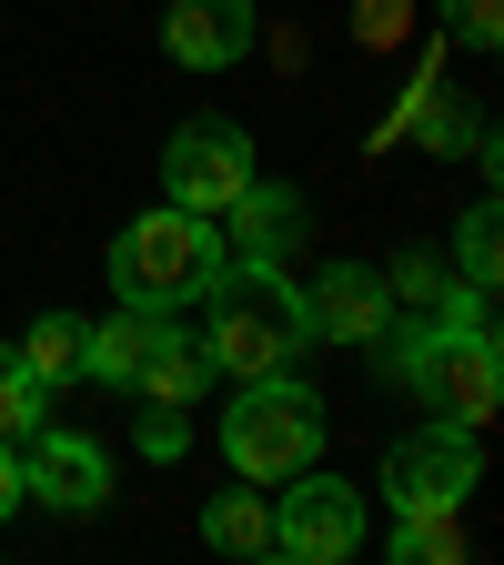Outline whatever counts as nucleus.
Segmentation results:
<instances>
[{
	"instance_id": "nucleus-1",
	"label": "nucleus",
	"mask_w": 504,
	"mask_h": 565,
	"mask_svg": "<svg viewBox=\"0 0 504 565\" xmlns=\"http://www.w3.org/2000/svg\"><path fill=\"white\" fill-rule=\"evenodd\" d=\"M202 303H212L202 353H212V374H233V384H253V374H293V353L313 343L293 273L262 263V253H233L223 273H212V294H202Z\"/></svg>"
},
{
	"instance_id": "nucleus-2",
	"label": "nucleus",
	"mask_w": 504,
	"mask_h": 565,
	"mask_svg": "<svg viewBox=\"0 0 504 565\" xmlns=\"http://www.w3.org/2000/svg\"><path fill=\"white\" fill-rule=\"evenodd\" d=\"M223 263H233L223 223L162 202V212H141V223H121V243H111V294H131V303H202Z\"/></svg>"
},
{
	"instance_id": "nucleus-3",
	"label": "nucleus",
	"mask_w": 504,
	"mask_h": 565,
	"mask_svg": "<svg viewBox=\"0 0 504 565\" xmlns=\"http://www.w3.org/2000/svg\"><path fill=\"white\" fill-rule=\"evenodd\" d=\"M223 455L243 484H282V475H303L323 455V394L293 384V374H253L223 414Z\"/></svg>"
},
{
	"instance_id": "nucleus-4",
	"label": "nucleus",
	"mask_w": 504,
	"mask_h": 565,
	"mask_svg": "<svg viewBox=\"0 0 504 565\" xmlns=\"http://www.w3.org/2000/svg\"><path fill=\"white\" fill-rule=\"evenodd\" d=\"M394 333H414V343H404V384L435 404V424L484 435V424H494V394H504L494 323H394Z\"/></svg>"
},
{
	"instance_id": "nucleus-5",
	"label": "nucleus",
	"mask_w": 504,
	"mask_h": 565,
	"mask_svg": "<svg viewBox=\"0 0 504 565\" xmlns=\"http://www.w3.org/2000/svg\"><path fill=\"white\" fill-rule=\"evenodd\" d=\"M353 545H364V484L343 475H282V505H272V555L293 565H343Z\"/></svg>"
},
{
	"instance_id": "nucleus-6",
	"label": "nucleus",
	"mask_w": 504,
	"mask_h": 565,
	"mask_svg": "<svg viewBox=\"0 0 504 565\" xmlns=\"http://www.w3.org/2000/svg\"><path fill=\"white\" fill-rule=\"evenodd\" d=\"M162 182H172V202L182 212H223L243 202V182H253V141H243V121H223V111H202V121H182L172 141H162Z\"/></svg>"
},
{
	"instance_id": "nucleus-7",
	"label": "nucleus",
	"mask_w": 504,
	"mask_h": 565,
	"mask_svg": "<svg viewBox=\"0 0 504 565\" xmlns=\"http://www.w3.org/2000/svg\"><path fill=\"white\" fill-rule=\"evenodd\" d=\"M474 475H484V455H474V435H464V424H423V435H404V445L384 455V505H394V515L464 505V494H474Z\"/></svg>"
},
{
	"instance_id": "nucleus-8",
	"label": "nucleus",
	"mask_w": 504,
	"mask_h": 565,
	"mask_svg": "<svg viewBox=\"0 0 504 565\" xmlns=\"http://www.w3.org/2000/svg\"><path fill=\"white\" fill-rule=\"evenodd\" d=\"M303 323H313V343H384L394 333V294H384V273L333 263V273H313Z\"/></svg>"
},
{
	"instance_id": "nucleus-9",
	"label": "nucleus",
	"mask_w": 504,
	"mask_h": 565,
	"mask_svg": "<svg viewBox=\"0 0 504 565\" xmlns=\"http://www.w3.org/2000/svg\"><path fill=\"white\" fill-rule=\"evenodd\" d=\"M253 41H262L253 0H172V11H162V51L182 71H233Z\"/></svg>"
},
{
	"instance_id": "nucleus-10",
	"label": "nucleus",
	"mask_w": 504,
	"mask_h": 565,
	"mask_svg": "<svg viewBox=\"0 0 504 565\" xmlns=\"http://www.w3.org/2000/svg\"><path fill=\"white\" fill-rule=\"evenodd\" d=\"M21 494H41L51 515H92L101 494H111V465H101V445H82V435H31V445H21Z\"/></svg>"
},
{
	"instance_id": "nucleus-11",
	"label": "nucleus",
	"mask_w": 504,
	"mask_h": 565,
	"mask_svg": "<svg viewBox=\"0 0 504 565\" xmlns=\"http://www.w3.org/2000/svg\"><path fill=\"white\" fill-rule=\"evenodd\" d=\"M384 294H394V313H414V323H484V294L464 273H444L435 253H394V273H384Z\"/></svg>"
},
{
	"instance_id": "nucleus-12",
	"label": "nucleus",
	"mask_w": 504,
	"mask_h": 565,
	"mask_svg": "<svg viewBox=\"0 0 504 565\" xmlns=\"http://www.w3.org/2000/svg\"><path fill=\"white\" fill-rule=\"evenodd\" d=\"M162 333H172V303H131V294H121V313L82 333V374H92V384H131L141 364H152Z\"/></svg>"
},
{
	"instance_id": "nucleus-13",
	"label": "nucleus",
	"mask_w": 504,
	"mask_h": 565,
	"mask_svg": "<svg viewBox=\"0 0 504 565\" xmlns=\"http://www.w3.org/2000/svg\"><path fill=\"white\" fill-rule=\"evenodd\" d=\"M223 223H233V233H223L233 253H262V263H282V253L303 243V192H272V182L253 172V182H243V202L223 212Z\"/></svg>"
},
{
	"instance_id": "nucleus-14",
	"label": "nucleus",
	"mask_w": 504,
	"mask_h": 565,
	"mask_svg": "<svg viewBox=\"0 0 504 565\" xmlns=\"http://www.w3.org/2000/svg\"><path fill=\"white\" fill-rule=\"evenodd\" d=\"M202 384H212L202 333H162V343H152V364L131 374V394H152V404H172V414H192V404H202Z\"/></svg>"
},
{
	"instance_id": "nucleus-15",
	"label": "nucleus",
	"mask_w": 504,
	"mask_h": 565,
	"mask_svg": "<svg viewBox=\"0 0 504 565\" xmlns=\"http://www.w3.org/2000/svg\"><path fill=\"white\" fill-rule=\"evenodd\" d=\"M82 333H92L82 313H41V323H31V333H21L11 353H21V374H31L41 394H61L71 374H82Z\"/></svg>"
},
{
	"instance_id": "nucleus-16",
	"label": "nucleus",
	"mask_w": 504,
	"mask_h": 565,
	"mask_svg": "<svg viewBox=\"0 0 504 565\" xmlns=\"http://www.w3.org/2000/svg\"><path fill=\"white\" fill-rule=\"evenodd\" d=\"M202 545L212 555H272V494H212L202 505Z\"/></svg>"
},
{
	"instance_id": "nucleus-17",
	"label": "nucleus",
	"mask_w": 504,
	"mask_h": 565,
	"mask_svg": "<svg viewBox=\"0 0 504 565\" xmlns=\"http://www.w3.org/2000/svg\"><path fill=\"white\" fill-rule=\"evenodd\" d=\"M394 555H404V565H464V525H454V505L404 515V525H394Z\"/></svg>"
},
{
	"instance_id": "nucleus-18",
	"label": "nucleus",
	"mask_w": 504,
	"mask_h": 565,
	"mask_svg": "<svg viewBox=\"0 0 504 565\" xmlns=\"http://www.w3.org/2000/svg\"><path fill=\"white\" fill-rule=\"evenodd\" d=\"M41 404H51V394L21 374V353H0V445H31V435H41Z\"/></svg>"
},
{
	"instance_id": "nucleus-19",
	"label": "nucleus",
	"mask_w": 504,
	"mask_h": 565,
	"mask_svg": "<svg viewBox=\"0 0 504 565\" xmlns=\"http://www.w3.org/2000/svg\"><path fill=\"white\" fill-rule=\"evenodd\" d=\"M454 273L474 282V294H494V273H504V253H494V202L464 212V233H454Z\"/></svg>"
},
{
	"instance_id": "nucleus-20",
	"label": "nucleus",
	"mask_w": 504,
	"mask_h": 565,
	"mask_svg": "<svg viewBox=\"0 0 504 565\" xmlns=\"http://www.w3.org/2000/svg\"><path fill=\"white\" fill-rule=\"evenodd\" d=\"M414 131L435 141V152H464V141H474V121H464L454 102H423V92H414Z\"/></svg>"
},
{
	"instance_id": "nucleus-21",
	"label": "nucleus",
	"mask_w": 504,
	"mask_h": 565,
	"mask_svg": "<svg viewBox=\"0 0 504 565\" xmlns=\"http://www.w3.org/2000/svg\"><path fill=\"white\" fill-rule=\"evenodd\" d=\"M444 21H454V41L494 51V41H504V0H444Z\"/></svg>"
},
{
	"instance_id": "nucleus-22",
	"label": "nucleus",
	"mask_w": 504,
	"mask_h": 565,
	"mask_svg": "<svg viewBox=\"0 0 504 565\" xmlns=\"http://www.w3.org/2000/svg\"><path fill=\"white\" fill-rule=\"evenodd\" d=\"M353 31H364L374 51H394V41L414 31V11H404V0H364V11H353Z\"/></svg>"
},
{
	"instance_id": "nucleus-23",
	"label": "nucleus",
	"mask_w": 504,
	"mask_h": 565,
	"mask_svg": "<svg viewBox=\"0 0 504 565\" xmlns=\"http://www.w3.org/2000/svg\"><path fill=\"white\" fill-rule=\"evenodd\" d=\"M182 445H192V424H182L172 404H152V424H141V455H152V465H172Z\"/></svg>"
},
{
	"instance_id": "nucleus-24",
	"label": "nucleus",
	"mask_w": 504,
	"mask_h": 565,
	"mask_svg": "<svg viewBox=\"0 0 504 565\" xmlns=\"http://www.w3.org/2000/svg\"><path fill=\"white\" fill-rule=\"evenodd\" d=\"M31 505V494H21V445H0V525H11Z\"/></svg>"
}]
</instances>
